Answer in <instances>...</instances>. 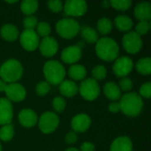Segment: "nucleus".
I'll return each instance as SVG.
<instances>
[{
    "mask_svg": "<svg viewBox=\"0 0 151 151\" xmlns=\"http://www.w3.org/2000/svg\"><path fill=\"white\" fill-rule=\"evenodd\" d=\"M96 52L99 58L111 62L116 60L119 54V47L116 41L110 37H102L96 43Z\"/></svg>",
    "mask_w": 151,
    "mask_h": 151,
    "instance_id": "nucleus-1",
    "label": "nucleus"
},
{
    "mask_svg": "<svg viewBox=\"0 0 151 151\" xmlns=\"http://www.w3.org/2000/svg\"><path fill=\"white\" fill-rule=\"evenodd\" d=\"M120 110L124 114L129 117L138 116L143 108L142 98L134 92H129L123 95L119 99Z\"/></svg>",
    "mask_w": 151,
    "mask_h": 151,
    "instance_id": "nucleus-2",
    "label": "nucleus"
},
{
    "mask_svg": "<svg viewBox=\"0 0 151 151\" xmlns=\"http://www.w3.org/2000/svg\"><path fill=\"white\" fill-rule=\"evenodd\" d=\"M23 74V66L16 59H9L0 66V77L7 84L17 82Z\"/></svg>",
    "mask_w": 151,
    "mask_h": 151,
    "instance_id": "nucleus-3",
    "label": "nucleus"
},
{
    "mask_svg": "<svg viewBox=\"0 0 151 151\" xmlns=\"http://www.w3.org/2000/svg\"><path fill=\"white\" fill-rule=\"evenodd\" d=\"M43 74L50 85H59L65 77V69L60 62L50 60L43 65Z\"/></svg>",
    "mask_w": 151,
    "mask_h": 151,
    "instance_id": "nucleus-4",
    "label": "nucleus"
},
{
    "mask_svg": "<svg viewBox=\"0 0 151 151\" xmlns=\"http://www.w3.org/2000/svg\"><path fill=\"white\" fill-rule=\"evenodd\" d=\"M56 30L61 37L65 39H72L79 34L81 27L77 20L70 18H65L57 22Z\"/></svg>",
    "mask_w": 151,
    "mask_h": 151,
    "instance_id": "nucleus-5",
    "label": "nucleus"
},
{
    "mask_svg": "<svg viewBox=\"0 0 151 151\" xmlns=\"http://www.w3.org/2000/svg\"><path fill=\"white\" fill-rule=\"evenodd\" d=\"M79 92L85 100L94 101L100 94V87L96 81L92 78H88L82 81L79 88Z\"/></svg>",
    "mask_w": 151,
    "mask_h": 151,
    "instance_id": "nucleus-6",
    "label": "nucleus"
},
{
    "mask_svg": "<svg viewBox=\"0 0 151 151\" xmlns=\"http://www.w3.org/2000/svg\"><path fill=\"white\" fill-rule=\"evenodd\" d=\"M58 124H59L58 116L52 111L43 112L38 120L39 128L43 134L53 133L58 127Z\"/></svg>",
    "mask_w": 151,
    "mask_h": 151,
    "instance_id": "nucleus-7",
    "label": "nucleus"
},
{
    "mask_svg": "<svg viewBox=\"0 0 151 151\" xmlns=\"http://www.w3.org/2000/svg\"><path fill=\"white\" fill-rule=\"evenodd\" d=\"M122 44L128 53L136 54L142 48V39L134 31H130L123 36Z\"/></svg>",
    "mask_w": 151,
    "mask_h": 151,
    "instance_id": "nucleus-8",
    "label": "nucleus"
},
{
    "mask_svg": "<svg viewBox=\"0 0 151 151\" xmlns=\"http://www.w3.org/2000/svg\"><path fill=\"white\" fill-rule=\"evenodd\" d=\"M134 62L127 56H122L115 60L112 70L116 76L120 78H126L133 70Z\"/></svg>",
    "mask_w": 151,
    "mask_h": 151,
    "instance_id": "nucleus-9",
    "label": "nucleus"
},
{
    "mask_svg": "<svg viewBox=\"0 0 151 151\" xmlns=\"http://www.w3.org/2000/svg\"><path fill=\"white\" fill-rule=\"evenodd\" d=\"M19 42L24 50L27 51H34L38 48L40 39L35 30L25 29L19 35Z\"/></svg>",
    "mask_w": 151,
    "mask_h": 151,
    "instance_id": "nucleus-10",
    "label": "nucleus"
},
{
    "mask_svg": "<svg viewBox=\"0 0 151 151\" xmlns=\"http://www.w3.org/2000/svg\"><path fill=\"white\" fill-rule=\"evenodd\" d=\"M65 13L68 16L81 17L83 16L88 11V4L82 0H69L63 5Z\"/></svg>",
    "mask_w": 151,
    "mask_h": 151,
    "instance_id": "nucleus-11",
    "label": "nucleus"
},
{
    "mask_svg": "<svg viewBox=\"0 0 151 151\" xmlns=\"http://www.w3.org/2000/svg\"><path fill=\"white\" fill-rule=\"evenodd\" d=\"M4 93L10 102H21L25 99L27 95L25 88L18 82L7 84Z\"/></svg>",
    "mask_w": 151,
    "mask_h": 151,
    "instance_id": "nucleus-12",
    "label": "nucleus"
},
{
    "mask_svg": "<svg viewBox=\"0 0 151 151\" xmlns=\"http://www.w3.org/2000/svg\"><path fill=\"white\" fill-rule=\"evenodd\" d=\"M39 50L42 56L45 58H51L58 52V43L54 37H45L39 43Z\"/></svg>",
    "mask_w": 151,
    "mask_h": 151,
    "instance_id": "nucleus-13",
    "label": "nucleus"
},
{
    "mask_svg": "<svg viewBox=\"0 0 151 151\" xmlns=\"http://www.w3.org/2000/svg\"><path fill=\"white\" fill-rule=\"evenodd\" d=\"M81 58V48L79 45H71L65 48L61 53V59L65 64L73 65Z\"/></svg>",
    "mask_w": 151,
    "mask_h": 151,
    "instance_id": "nucleus-14",
    "label": "nucleus"
},
{
    "mask_svg": "<svg viewBox=\"0 0 151 151\" xmlns=\"http://www.w3.org/2000/svg\"><path fill=\"white\" fill-rule=\"evenodd\" d=\"M91 125V119L89 116L85 113H80L74 116L71 121V127L74 132L83 133L86 132Z\"/></svg>",
    "mask_w": 151,
    "mask_h": 151,
    "instance_id": "nucleus-15",
    "label": "nucleus"
},
{
    "mask_svg": "<svg viewBox=\"0 0 151 151\" xmlns=\"http://www.w3.org/2000/svg\"><path fill=\"white\" fill-rule=\"evenodd\" d=\"M13 118L12 103L7 98H0V125L11 124Z\"/></svg>",
    "mask_w": 151,
    "mask_h": 151,
    "instance_id": "nucleus-16",
    "label": "nucleus"
},
{
    "mask_svg": "<svg viewBox=\"0 0 151 151\" xmlns=\"http://www.w3.org/2000/svg\"><path fill=\"white\" fill-rule=\"evenodd\" d=\"M19 121L24 127L29 128L35 127L38 122L36 113L31 109L21 110L19 113Z\"/></svg>",
    "mask_w": 151,
    "mask_h": 151,
    "instance_id": "nucleus-17",
    "label": "nucleus"
},
{
    "mask_svg": "<svg viewBox=\"0 0 151 151\" xmlns=\"http://www.w3.org/2000/svg\"><path fill=\"white\" fill-rule=\"evenodd\" d=\"M134 16L140 21H149L151 18V4L149 2H141L134 8Z\"/></svg>",
    "mask_w": 151,
    "mask_h": 151,
    "instance_id": "nucleus-18",
    "label": "nucleus"
},
{
    "mask_svg": "<svg viewBox=\"0 0 151 151\" xmlns=\"http://www.w3.org/2000/svg\"><path fill=\"white\" fill-rule=\"evenodd\" d=\"M111 151H133V142L127 136L118 137L112 142Z\"/></svg>",
    "mask_w": 151,
    "mask_h": 151,
    "instance_id": "nucleus-19",
    "label": "nucleus"
},
{
    "mask_svg": "<svg viewBox=\"0 0 151 151\" xmlns=\"http://www.w3.org/2000/svg\"><path fill=\"white\" fill-rule=\"evenodd\" d=\"M59 91L60 93L66 97H73L74 96L78 91H79V87L73 81H63L59 84Z\"/></svg>",
    "mask_w": 151,
    "mask_h": 151,
    "instance_id": "nucleus-20",
    "label": "nucleus"
},
{
    "mask_svg": "<svg viewBox=\"0 0 151 151\" xmlns=\"http://www.w3.org/2000/svg\"><path fill=\"white\" fill-rule=\"evenodd\" d=\"M104 93L108 99L115 102L119 100L122 96L121 90L115 82H107L104 86Z\"/></svg>",
    "mask_w": 151,
    "mask_h": 151,
    "instance_id": "nucleus-21",
    "label": "nucleus"
},
{
    "mask_svg": "<svg viewBox=\"0 0 151 151\" xmlns=\"http://www.w3.org/2000/svg\"><path fill=\"white\" fill-rule=\"evenodd\" d=\"M1 36L8 42H14L16 41L19 35L18 28L12 24H5L0 29Z\"/></svg>",
    "mask_w": 151,
    "mask_h": 151,
    "instance_id": "nucleus-22",
    "label": "nucleus"
},
{
    "mask_svg": "<svg viewBox=\"0 0 151 151\" xmlns=\"http://www.w3.org/2000/svg\"><path fill=\"white\" fill-rule=\"evenodd\" d=\"M114 24L116 27L121 32H129L134 26L132 19L127 15L117 16L114 19Z\"/></svg>",
    "mask_w": 151,
    "mask_h": 151,
    "instance_id": "nucleus-23",
    "label": "nucleus"
},
{
    "mask_svg": "<svg viewBox=\"0 0 151 151\" xmlns=\"http://www.w3.org/2000/svg\"><path fill=\"white\" fill-rule=\"evenodd\" d=\"M68 74L71 79L74 81H83L87 75V70L84 65L74 64L72 65L68 70Z\"/></svg>",
    "mask_w": 151,
    "mask_h": 151,
    "instance_id": "nucleus-24",
    "label": "nucleus"
},
{
    "mask_svg": "<svg viewBox=\"0 0 151 151\" xmlns=\"http://www.w3.org/2000/svg\"><path fill=\"white\" fill-rule=\"evenodd\" d=\"M38 6L39 4L35 0H24L20 4V10L27 16H32L37 11Z\"/></svg>",
    "mask_w": 151,
    "mask_h": 151,
    "instance_id": "nucleus-25",
    "label": "nucleus"
},
{
    "mask_svg": "<svg viewBox=\"0 0 151 151\" xmlns=\"http://www.w3.org/2000/svg\"><path fill=\"white\" fill-rule=\"evenodd\" d=\"M81 35L88 43H96L98 41V33L91 27H85L81 29Z\"/></svg>",
    "mask_w": 151,
    "mask_h": 151,
    "instance_id": "nucleus-26",
    "label": "nucleus"
},
{
    "mask_svg": "<svg viewBox=\"0 0 151 151\" xmlns=\"http://www.w3.org/2000/svg\"><path fill=\"white\" fill-rule=\"evenodd\" d=\"M136 70L142 75H149L151 73V58H141L136 64Z\"/></svg>",
    "mask_w": 151,
    "mask_h": 151,
    "instance_id": "nucleus-27",
    "label": "nucleus"
},
{
    "mask_svg": "<svg viewBox=\"0 0 151 151\" xmlns=\"http://www.w3.org/2000/svg\"><path fill=\"white\" fill-rule=\"evenodd\" d=\"M112 27H113L112 22L108 18H101L97 21V30L103 35H109L111 32Z\"/></svg>",
    "mask_w": 151,
    "mask_h": 151,
    "instance_id": "nucleus-28",
    "label": "nucleus"
},
{
    "mask_svg": "<svg viewBox=\"0 0 151 151\" xmlns=\"http://www.w3.org/2000/svg\"><path fill=\"white\" fill-rule=\"evenodd\" d=\"M14 135V128L12 124H6L0 128V140L3 142H9Z\"/></svg>",
    "mask_w": 151,
    "mask_h": 151,
    "instance_id": "nucleus-29",
    "label": "nucleus"
},
{
    "mask_svg": "<svg viewBox=\"0 0 151 151\" xmlns=\"http://www.w3.org/2000/svg\"><path fill=\"white\" fill-rule=\"evenodd\" d=\"M36 34L38 35V36H42L43 38L48 37L51 32V28L48 22L45 21H42L39 22L36 26Z\"/></svg>",
    "mask_w": 151,
    "mask_h": 151,
    "instance_id": "nucleus-30",
    "label": "nucleus"
},
{
    "mask_svg": "<svg viewBox=\"0 0 151 151\" xmlns=\"http://www.w3.org/2000/svg\"><path fill=\"white\" fill-rule=\"evenodd\" d=\"M106 75H107V70L102 65L95 66L92 70V76H93L92 79H94L96 81L105 79Z\"/></svg>",
    "mask_w": 151,
    "mask_h": 151,
    "instance_id": "nucleus-31",
    "label": "nucleus"
},
{
    "mask_svg": "<svg viewBox=\"0 0 151 151\" xmlns=\"http://www.w3.org/2000/svg\"><path fill=\"white\" fill-rule=\"evenodd\" d=\"M110 2H111V7L120 12H125L128 10L130 6L132 5V2L128 0H114V1H110Z\"/></svg>",
    "mask_w": 151,
    "mask_h": 151,
    "instance_id": "nucleus-32",
    "label": "nucleus"
},
{
    "mask_svg": "<svg viewBox=\"0 0 151 151\" xmlns=\"http://www.w3.org/2000/svg\"><path fill=\"white\" fill-rule=\"evenodd\" d=\"M150 29V21H139L135 26V33L138 34L140 36L148 34Z\"/></svg>",
    "mask_w": 151,
    "mask_h": 151,
    "instance_id": "nucleus-33",
    "label": "nucleus"
},
{
    "mask_svg": "<svg viewBox=\"0 0 151 151\" xmlns=\"http://www.w3.org/2000/svg\"><path fill=\"white\" fill-rule=\"evenodd\" d=\"M52 106L57 112H62L66 106V102L65 98L61 96H57L52 101Z\"/></svg>",
    "mask_w": 151,
    "mask_h": 151,
    "instance_id": "nucleus-34",
    "label": "nucleus"
},
{
    "mask_svg": "<svg viewBox=\"0 0 151 151\" xmlns=\"http://www.w3.org/2000/svg\"><path fill=\"white\" fill-rule=\"evenodd\" d=\"M50 90V85L47 81H41L36 85L35 91L38 96H43L47 95Z\"/></svg>",
    "mask_w": 151,
    "mask_h": 151,
    "instance_id": "nucleus-35",
    "label": "nucleus"
},
{
    "mask_svg": "<svg viewBox=\"0 0 151 151\" xmlns=\"http://www.w3.org/2000/svg\"><path fill=\"white\" fill-rule=\"evenodd\" d=\"M119 88H120L121 91H124V92H128L130 91L132 88H133V81L129 78H122L120 81H119Z\"/></svg>",
    "mask_w": 151,
    "mask_h": 151,
    "instance_id": "nucleus-36",
    "label": "nucleus"
},
{
    "mask_svg": "<svg viewBox=\"0 0 151 151\" xmlns=\"http://www.w3.org/2000/svg\"><path fill=\"white\" fill-rule=\"evenodd\" d=\"M38 24L37 19L35 16H27L23 20V26L26 29H31L34 30V28L36 27Z\"/></svg>",
    "mask_w": 151,
    "mask_h": 151,
    "instance_id": "nucleus-37",
    "label": "nucleus"
},
{
    "mask_svg": "<svg viewBox=\"0 0 151 151\" xmlns=\"http://www.w3.org/2000/svg\"><path fill=\"white\" fill-rule=\"evenodd\" d=\"M140 96L144 98H150L151 96V82H145L140 88Z\"/></svg>",
    "mask_w": 151,
    "mask_h": 151,
    "instance_id": "nucleus-38",
    "label": "nucleus"
},
{
    "mask_svg": "<svg viewBox=\"0 0 151 151\" xmlns=\"http://www.w3.org/2000/svg\"><path fill=\"white\" fill-rule=\"evenodd\" d=\"M48 7L52 12H59L63 9V4L58 0H50L48 2Z\"/></svg>",
    "mask_w": 151,
    "mask_h": 151,
    "instance_id": "nucleus-39",
    "label": "nucleus"
},
{
    "mask_svg": "<svg viewBox=\"0 0 151 151\" xmlns=\"http://www.w3.org/2000/svg\"><path fill=\"white\" fill-rule=\"evenodd\" d=\"M65 142L67 144H73L77 142L78 140V136L76 134L75 132H69L66 135H65Z\"/></svg>",
    "mask_w": 151,
    "mask_h": 151,
    "instance_id": "nucleus-40",
    "label": "nucleus"
},
{
    "mask_svg": "<svg viewBox=\"0 0 151 151\" xmlns=\"http://www.w3.org/2000/svg\"><path fill=\"white\" fill-rule=\"evenodd\" d=\"M81 151H95V145L91 142H85L81 146Z\"/></svg>",
    "mask_w": 151,
    "mask_h": 151,
    "instance_id": "nucleus-41",
    "label": "nucleus"
},
{
    "mask_svg": "<svg viewBox=\"0 0 151 151\" xmlns=\"http://www.w3.org/2000/svg\"><path fill=\"white\" fill-rule=\"evenodd\" d=\"M109 111L112 113H117V112H119L121 110H120V104L119 102H113L111 104H110L109 105Z\"/></svg>",
    "mask_w": 151,
    "mask_h": 151,
    "instance_id": "nucleus-42",
    "label": "nucleus"
},
{
    "mask_svg": "<svg viewBox=\"0 0 151 151\" xmlns=\"http://www.w3.org/2000/svg\"><path fill=\"white\" fill-rule=\"evenodd\" d=\"M6 87H7V83L0 79V92H4Z\"/></svg>",
    "mask_w": 151,
    "mask_h": 151,
    "instance_id": "nucleus-43",
    "label": "nucleus"
},
{
    "mask_svg": "<svg viewBox=\"0 0 151 151\" xmlns=\"http://www.w3.org/2000/svg\"><path fill=\"white\" fill-rule=\"evenodd\" d=\"M101 4L104 8H109V6H111V2L110 1H104V2H102Z\"/></svg>",
    "mask_w": 151,
    "mask_h": 151,
    "instance_id": "nucleus-44",
    "label": "nucleus"
},
{
    "mask_svg": "<svg viewBox=\"0 0 151 151\" xmlns=\"http://www.w3.org/2000/svg\"><path fill=\"white\" fill-rule=\"evenodd\" d=\"M65 151H80L78 149H76V148H69V149H67V150H65Z\"/></svg>",
    "mask_w": 151,
    "mask_h": 151,
    "instance_id": "nucleus-45",
    "label": "nucleus"
},
{
    "mask_svg": "<svg viewBox=\"0 0 151 151\" xmlns=\"http://www.w3.org/2000/svg\"><path fill=\"white\" fill-rule=\"evenodd\" d=\"M6 3L7 4H14V3H17V1H7Z\"/></svg>",
    "mask_w": 151,
    "mask_h": 151,
    "instance_id": "nucleus-46",
    "label": "nucleus"
},
{
    "mask_svg": "<svg viewBox=\"0 0 151 151\" xmlns=\"http://www.w3.org/2000/svg\"><path fill=\"white\" fill-rule=\"evenodd\" d=\"M0 151H2V146H1V143H0Z\"/></svg>",
    "mask_w": 151,
    "mask_h": 151,
    "instance_id": "nucleus-47",
    "label": "nucleus"
}]
</instances>
